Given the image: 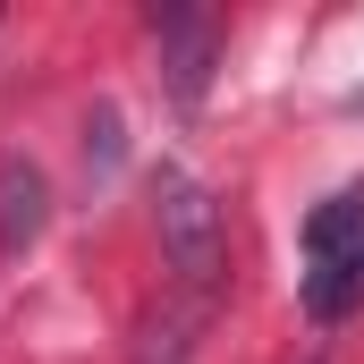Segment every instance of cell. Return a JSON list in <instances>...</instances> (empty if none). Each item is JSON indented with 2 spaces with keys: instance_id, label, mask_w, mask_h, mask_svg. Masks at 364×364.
<instances>
[{
  "instance_id": "obj_1",
  "label": "cell",
  "mask_w": 364,
  "mask_h": 364,
  "mask_svg": "<svg viewBox=\"0 0 364 364\" xmlns=\"http://www.w3.org/2000/svg\"><path fill=\"white\" fill-rule=\"evenodd\" d=\"M153 220H161V255H170L178 288L195 305H212V288L229 272V229H220L212 186L186 178V170H161V178H153Z\"/></svg>"
},
{
  "instance_id": "obj_2",
  "label": "cell",
  "mask_w": 364,
  "mask_h": 364,
  "mask_svg": "<svg viewBox=\"0 0 364 364\" xmlns=\"http://www.w3.org/2000/svg\"><path fill=\"white\" fill-rule=\"evenodd\" d=\"M153 34H161L170 93H178V102H203V85H212V60H220L212 17H203V9H161V17H153Z\"/></svg>"
},
{
  "instance_id": "obj_3",
  "label": "cell",
  "mask_w": 364,
  "mask_h": 364,
  "mask_svg": "<svg viewBox=\"0 0 364 364\" xmlns=\"http://www.w3.org/2000/svg\"><path fill=\"white\" fill-rule=\"evenodd\" d=\"M305 255L314 263H356L364 255V186H339L331 203L305 212Z\"/></svg>"
},
{
  "instance_id": "obj_4",
  "label": "cell",
  "mask_w": 364,
  "mask_h": 364,
  "mask_svg": "<svg viewBox=\"0 0 364 364\" xmlns=\"http://www.w3.org/2000/svg\"><path fill=\"white\" fill-rule=\"evenodd\" d=\"M43 229V178L26 161H0V246H26Z\"/></svg>"
},
{
  "instance_id": "obj_5",
  "label": "cell",
  "mask_w": 364,
  "mask_h": 364,
  "mask_svg": "<svg viewBox=\"0 0 364 364\" xmlns=\"http://www.w3.org/2000/svg\"><path fill=\"white\" fill-rule=\"evenodd\" d=\"M356 296H364V255L356 263H314V272H305V314H314V322H339Z\"/></svg>"
},
{
  "instance_id": "obj_6",
  "label": "cell",
  "mask_w": 364,
  "mask_h": 364,
  "mask_svg": "<svg viewBox=\"0 0 364 364\" xmlns=\"http://www.w3.org/2000/svg\"><path fill=\"white\" fill-rule=\"evenodd\" d=\"M195 322H203V305L186 296L170 322H153V331H144V356H136V364H178V356H186V331H195Z\"/></svg>"
}]
</instances>
